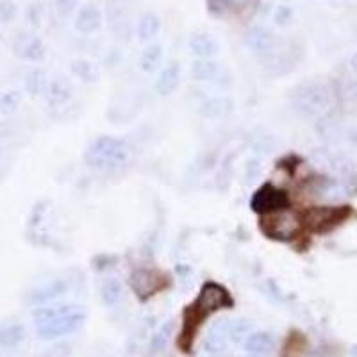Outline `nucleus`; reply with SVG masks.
<instances>
[{
	"instance_id": "4468645a",
	"label": "nucleus",
	"mask_w": 357,
	"mask_h": 357,
	"mask_svg": "<svg viewBox=\"0 0 357 357\" xmlns=\"http://www.w3.org/2000/svg\"><path fill=\"white\" fill-rule=\"evenodd\" d=\"M181 73L182 68L179 61H168L155 79V93L160 97L173 95L181 84Z\"/></svg>"
},
{
	"instance_id": "a211bd4d",
	"label": "nucleus",
	"mask_w": 357,
	"mask_h": 357,
	"mask_svg": "<svg viewBox=\"0 0 357 357\" xmlns=\"http://www.w3.org/2000/svg\"><path fill=\"white\" fill-rule=\"evenodd\" d=\"M191 77L197 82H222L227 72L215 59H195L191 63Z\"/></svg>"
},
{
	"instance_id": "7c9ffc66",
	"label": "nucleus",
	"mask_w": 357,
	"mask_h": 357,
	"mask_svg": "<svg viewBox=\"0 0 357 357\" xmlns=\"http://www.w3.org/2000/svg\"><path fill=\"white\" fill-rule=\"evenodd\" d=\"M22 104V93L17 90H9V91H2L0 93V115H13V113L18 111Z\"/></svg>"
},
{
	"instance_id": "473e14b6",
	"label": "nucleus",
	"mask_w": 357,
	"mask_h": 357,
	"mask_svg": "<svg viewBox=\"0 0 357 357\" xmlns=\"http://www.w3.org/2000/svg\"><path fill=\"white\" fill-rule=\"evenodd\" d=\"M293 17H295V11L288 4H279L273 9V22L279 27H288L293 22Z\"/></svg>"
},
{
	"instance_id": "ea45409f",
	"label": "nucleus",
	"mask_w": 357,
	"mask_h": 357,
	"mask_svg": "<svg viewBox=\"0 0 357 357\" xmlns=\"http://www.w3.org/2000/svg\"><path fill=\"white\" fill-rule=\"evenodd\" d=\"M345 136L349 138V142L352 143L354 146H357V125H354V127H350L347 133H345Z\"/></svg>"
},
{
	"instance_id": "b1692460",
	"label": "nucleus",
	"mask_w": 357,
	"mask_h": 357,
	"mask_svg": "<svg viewBox=\"0 0 357 357\" xmlns=\"http://www.w3.org/2000/svg\"><path fill=\"white\" fill-rule=\"evenodd\" d=\"M47 86L48 77L44 68H30L23 77V90L30 99H38L39 95H45Z\"/></svg>"
},
{
	"instance_id": "9d476101",
	"label": "nucleus",
	"mask_w": 357,
	"mask_h": 357,
	"mask_svg": "<svg viewBox=\"0 0 357 357\" xmlns=\"http://www.w3.org/2000/svg\"><path fill=\"white\" fill-rule=\"evenodd\" d=\"M129 286L136 298L146 302L168 288V279L154 268H138L131 273Z\"/></svg>"
},
{
	"instance_id": "f3484780",
	"label": "nucleus",
	"mask_w": 357,
	"mask_h": 357,
	"mask_svg": "<svg viewBox=\"0 0 357 357\" xmlns=\"http://www.w3.org/2000/svg\"><path fill=\"white\" fill-rule=\"evenodd\" d=\"M188 47L197 59H213L220 54V44L209 32H193L188 38Z\"/></svg>"
},
{
	"instance_id": "c756f323",
	"label": "nucleus",
	"mask_w": 357,
	"mask_h": 357,
	"mask_svg": "<svg viewBox=\"0 0 357 357\" xmlns=\"http://www.w3.org/2000/svg\"><path fill=\"white\" fill-rule=\"evenodd\" d=\"M224 327L227 331L229 341H245L247 336L252 332V323L249 320H225Z\"/></svg>"
},
{
	"instance_id": "5701e85b",
	"label": "nucleus",
	"mask_w": 357,
	"mask_h": 357,
	"mask_svg": "<svg viewBox=\"0 0 357 357\" xmlns=\"http://www.w3.org/2000/svg\"><path fill=\"white\" fill-rule=\"evenodd\" d=\"M70 72L75 79H79L84 84H95L100 79V68L97 63L86 57H79L70 63Z\"/></svg>"
},
{
	"instance_id": "c9c22d12",
	"label": "nucleus",
	"mask_w": 357,
	"mask_h": 357,
	"mask_svg": "<svg viewBox=\"0 0 357 357\" xmlns=\"http://www.w3.org/2000/svg\"><path fill=\"white\" fill-rule=\"evenodd\" d=\"M26 20L32 27L41 26V20H44V6L39 4V2L30 4L26 11Z\"/></svg>"
},
{
	"instance_id": "423d86ee",
	"label": "nucleus",
	"mask_w": 357,
	"mask_h": 357,
	"mask_svg": "<svg viewBox=\"0 0 357 357\" xmlns=\"http://www.w3.org/2000/svg\"><path fill=\"white\" fill-rule=\"evenodd\" d=\"M291 204L289 193L279 186L264 182L254 191L250 198V209L259 216L276 215V213L286 211Z\"/></svg>"
},
{
	"instance_id": "dca6fc26",
	"label": "nucleus",
	"mask_w": 357,
	"mask_h": 357,
	"mask_svg": "<svg viewBox=\"0 0 357 357\" xmlns=\"http://www.w3.org/2000/svg\"><path fill=\"white\" fill-rule=\"evenodd\" d=\"M104 15L97 4H84L77 9L73 27L81 35H93L102 27Z\"/></svg>"
},
{
	"instance_id": "ddd939ff",
	"label": "nucleus",
	"mask_w": 357,
	"mask_h": 357,
	"mask_svg": "<svg viewBox=\"0 0 357 357\" xmlns=\"http://www.w3.org/2000/svg\"><path fill=\"white\" fill-rule=\"evenodd\" d=\"M207 11L215 18H225L231 15H245L254 11L259 0H206Z\"/></svg>"
},
{
	"instance_id": "4c0bfd02",
	"label": "nucleus",
	"mask_w": 357,
	"mask_h": 357,
	"mask_svg": "<svg viewBox=\"0 0 357 357\" xmlns=\"http://www.w3.org/2000/svg\"><path fill=\"white\" fill-rule=\"evenodd\" d=\"M57 15L61 17H70L75 13V9H79V0H54Z\"/></svg>"
},
{
	"instance_id": "4be33fe9",
	"label": "nucleus",
	"mask_w": 357,
	"mask_h": 357,
	"mask_svg": "<svg viewBox=\"0 0 357 357\" xmlns=\"http://www.w3.org/2000/svg\"><path fill=\"white\" fill-rule=\"evenodd\" d=\"M161 30V18L152 11H146L139 17L138 26H136V36L142 44H152Z\"/></svg>"
},
{
	"instance_id": "bb28decb",
	"label": "nucleus",
	"mask_w": 357,
	"mask_h": 357,
	"mask_svg": "<svg viewBox=\"0 0 357 357\" xmlns=\"http://www.w3.org/2000/svg\"><path fill=\"white\" fill-rule=\"evenodd\" d=\"M163 63V45L157 41L146 45L139 56V68L143 73H154L161 68Z\"/></svg>"
},
{
	"instance_id": "20e7f679",
	"label": "nucleus",
	"mask_w": 357,
	"mask_h": 357,
	"mask_svg": "<svg viewBox=\"0 0 357 357\" xmlns=\"http://www.w3.org/2000/svg\"><path fill=\"white\" fill-rule=\"evenodd\" d=\"M334 100V90L323 81H304L289 91L293 109L306 118H322Z\"/></svg>"
},
{
	"instance_id": "0eeeda50",
	"label": "nucleus",
	"mask_w": 357,
	"mask_h": 357,
	"mask_svg": "<svg viewBox=\"0 0 357 357\" xmlns=\"http://www.w3.org/2000/svg\"><path fill=\"white\" fill-rule=\"evenodd\" d=\"M245 45L250 48V52L258 56L259 61H262V65L270 61L271 57L277 56L280 50L286 48V41L280 39L279 36L271 29L264 26H254L247 30L245 35Z\"/></svg>"
},
{
	"instance_id": "6e6552de",
	"label": "nucleus",
	"mask_w": 357,
	"mask_h": 357,
	"mask_svg": "<svg viewBox=\"0 0 357 357\" xmlns=\"http://www.w3.org/2000/svg\"><path fill=\"white\" fill-rule=\"evenodd\" d=\"M350 216V209L345 206H316L304 213L302 222L313 233H329L341 225Z\"/></svg>"
},
{
	"instance_id": "f03ea898",
	"label": "nucleus",
	"mask_w": 357,
	"mask_h": 357,
	"mask_svg": "<svg viewBox=\"0 0 357 357\" xmlns=\"http://www.w3.org/2000/svg\"><path fill=\"white\" fill-rule=\"evenodd\" d=\"M35 320L39 340L50 341L77 332L86 322V311L73 304L41 306L36 307Z\"/></svg>"
},
{
	"instance_id": "7ed1b4c3",
	"label": "nucleus",
	"mask_w": 357,
	"mask_h": 357,
	"mask_svg": "<svg viewBox=\"0 0 357 357\" xmlns=\"http://www.w3.org/2000/svg\"><path fill=\"white\" fill-rule=\"evenodd\" d=\"M134 146L129 139L104 134L91 142L84 152V163L97 172H111L129 163Z\"/></svg>"
},
{
	"instance_id": "393cba45",
	"label": "nucleus",
	"mask_w": 357,
	"mask_h": 357,
	"mask_svg": "<svg viewBox=\"0 0 357 357\" xmlns=\"http://www.w3.org/2000/svg\"><path fill=\"white\" fill-rule=\"evenodd\" d=\"M173 329H175L173 320H168V322H164L163 325L154 332V336L151 338V343H148V354H151V357L161 356V354L166 352L168 345H170V341H172L173 338Z\"/></svg>"
},
{
	"instance_id": "1a4fd4ad",
	"label": "nucleus",
	"mask_w": 357,
	"mask_h": 357,
	"mask_svg": "<svg viewBox=\"0 0 357 357\" xmlns=\"http://www.w3.org/2000/svg\"><path fill=\"white\" fill-rule=\"evenodd\" d=\"M106 23L118 41H129L133 36L131 0H108L106 2Z\"/></svg>"
},
{
	"instance_id": "6ab92c4d",
	"label": "nucleus",
	"mask_w": 357,
	"mask_h": 357,
	"mask_svg": "<svg viewBox=\"0 0 357 357\" xmlns=\"http://www.w3.org/2000/svg\"><path fill=\"white\" fill-rule=\"evenodd\" d=\"M334 90V97L345 113L357 115V79L345 77L338 81Z\"/></svg>"
},
{
	"instance_id": "39448f33",
	"label": "nucleus",
	"mask_w": 357,
	"mask_h": 357,
	"mask_svg": "<svg viewBox=\"0 0 357 357\" xmlns=\"http://www.w3.org/2000/svg\"><path fill=\"white\" fill-rule=\"evenodd\" d=\"M302 227H304L302 218H298L295 213L288 211V209L276 213V215L261 216V220H259L261 233L270 240L280 241V243H288V241L295 240Z\"/></svg>"
},
{
	"instance_id": "c85d7f7f",
	"label": "nucleus",
	"mask_w": 357,
	"mask_h": 357,
	"mask_svg": "<svg viewBox=\"0 0 357 357\" xmlns=\"http://www.w3.org/2000/svg\"><path fill=\"white\" fill-rule=\"evenodd\" d=\"M122 297H124V286H122L120 280L115 279V277L104 280L102 286H100V300H102L104 306L115 307L122 300Z\"/></svg>"
},
{
	"instance_id": "2eb2a0df",
	"label": "nucleus",
	"mask_w": 357,
	"mask_h": 357,
	"mask_svg": "<svg viewBox=\"0 0 357 357\" xmlns=\"http://www.w3.org/2000/svg\"><path fill=\"white\" fill-rule=\"evenodd\" d=\"M73 97V84L65 75H56L48 81L45 100L50 108H63Z\"/></svg>"
},
{
	"instance_id": "e433bc0d",
	"label": "nucleus",
	"mask_w": 357,
	"mask_h": 357,
	"mask_svg": "<svg viewBox=\"0 0 357 357\" xmlns=\"http://www.w3.org/2000/svg\"><path fill=\"white\" fill-rule=\"evenodd\" d=\"M261 170H262V164H261V160H259V157H252V160L247 161L245 181L247 182L258 181L259 175H261Z\"/></svg>"
},
{
	"instance_id": "aec40b11",
	"label": "nucleus",
	"mask_w": 357,
	"mask_h": 357,
	"mask_svg": "<svg viewBox=\"0 0 357 357\" xmlns=\"http://www.w3.org/2000/svg\"><path fill=\"white\" fill-rule=\"evenodd\" d=\"M243 347L249 354L255 357H268L276 352V338L271 332H250L247 340L243 341Z\"/></svg>"
},
{
	"instance_id": "a878e982",
	"label": "nucleus",
	"mask_w": 357,
	"mask_h": 357,
	"mask_svg": "<svg viewBox=\"0 0 357 357\" xmlns=\"http://www.w3.org/2000/svg\"><path fill=\"white\" fill-rule=\"evenodd\" d=\"M26 327H23V323L20 322H11V323H6L0 327V347L2 349H17L20 345L23 343L26 340Z\"/></svg>"
},
{
	"instance_id": "412c9836",
	"label": "nucleus",
	"mask_w": 357,
	"mask_h": 357,
	"mask_svg": "<svg viewBox=\"0 0 357 357\" xmlns=\"http://www.w3.org/2000/svg\"><path fill=\"white\" fill-rule=\"evenodd\" d=\"M234 111V100L229 99V97H211V99H206L200 108H198V113L202 115L204 118H225L229 117L231 113Z\"/></svg>"
},
{
	"instance_id": "f8f14e48",
	"label": "nucleus",
	"mask_w": 357,
	"mask_h": 357,
	"mask_svg": "<svg viewBox=\"0 0 357 357\" xmlns=\"http://www.w3.org/2000/svg\"><path fill=\"white\" fill-rule=\"evenodd\" d=\"M66 293H68V282H66V279H52L48 282H45V284H39L30 289L26 295V302L29 306L41 307L50 304V302L57 300V298H61Z\"/></svg>"
},
{
	"instance_id": "58836bf2",
	"label": "nucleus",
	"mask_w": 357,
	"mask_h": 357,
	"mask_svg": "<svg viewBox=\"0 0 357 357\" xmlns=\"http://www.w3.org/2000/svg\"><path fill=\"white\" fill-rule=\"evenodd\" d=\"M68 354H70L68 345H56V347L48 349L47 352L39 354L38 357H68Z\"/></svg>"
},
{
	"instance_id": "f257e3e1",
	"label": "nucleus",
	"mask_w": 357,
	"mask_h": 357,
	"mask_svg": "<svg viewBox=\"0 0 357 357\" xmlns=\"http://www.w3.org/2000/svg\"><path fill=\"white\" fill-rule=\"evenodd\" d=\"M231 307H234V298L231 297L229 289L218 282H211V280L206 282L198 291L197 298L188 304L182 313L181 331L177 336V349L186 356L193 354L195 341H197L204 323L211 318L213 314L231 309Z\"/></svg>"
},
{
	"instance_id": "f704fd0d",
	"label": "nucleus",
	"mask_w": 357,
	"mask_h": 357,
	"mask_svg": "<svg viewBox=\"0 0 357 357\" xmlns=\"http://www.w3.org/2000/svg\"><path fill=\"white\" fill-rule=\"evenodd\" d=\"M17 4L13 0H0V23H11L17 18Z\"/></svg>"
},
{
	"instance_id": "72a5a7b5",
	"label": "nucleus",
	"mask_w": 357,
	"mask_h": 357,
	"mask_svg": "<svg viewBox=\"0 0 357 357\" xmlns=\"http://www.w3.org/2000/svg\"><path fill=\"white\" fill-rule=\"evenodd\" d=\"M233 177V155H229L227 160L222 163L218 173H216V186L220 190H227V184Z\"/></svg>"
},
{
	"instance_id": "2f4dec72",
	"label": "nucleus",
	"mask_w": 357,
	"mask_h": 357,
	"mask_svg": "<svg viewBox=\"0 0 357 357\" xmlns=\"http://www.w3.org/2000/svg\"><path fill=\"white\" fill-rule=\"evenodd\" d=\"M306 350V340L304 336L298 334V332H293L291 336L286 341V347L282 350V357H298L304 354Z\"/></svg>"
},
{
	"instance_id": "9b49d317",
	"label": "nucleus",
	"mask_w": 357,
	"mask_h": 357,
	"mask_svg": "<svg viewBox=\"0 0 357 357\" xmlns=\"http://www.w3.org/2000/svg\"><path fill=\"white\" fill-rule=\"evenodd\" d=\"M13 52L15 56L20 57V59L38 63L47 56V47H45L44 39L36 36L35 32L20 30L13 39Z\"/></svg>"
},
{
	"instance_id": "a19ab883",
	"label": "nucleus",
	"mask_w": 357,
	"mask_h": 357,
	"mask_svg": "<svg viewBox=\"0 0 357 357\" xmlns=\"http://www.w3.org/2000/svg\"><path fill=\"white\" fill-rule=\"evenodd\" d=\"M350 68H352V72L357 75V52H354L352 57H350Z\"/></svg>"
},
{
	"instance_id": "cd10ccee",
	"label": "nucleus",
	"mask_w": 357,
	"mask_h": 357,
	"mask_svg": "<svg viewBox=\"0 0 357 357\" xmlns=\"http://www.w3.org/2000/svg\"><path fill=\"white\" fill-rule=\"evenodd\" d=\"M227 343H229V336L224 327V322L213 325V327L209 329V332L206 334V338H204V349H206V352L209 354L224 352Z\"/></svg>"
}]
</instances>
